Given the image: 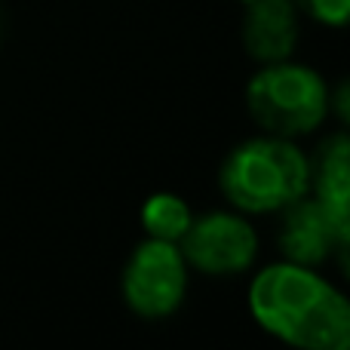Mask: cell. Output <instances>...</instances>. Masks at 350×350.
<instances>
[{
    "label": "cell",
    "instance_id": "5b68a950",
    "mask_svg": "<svg viewBox=\"0 0 350 350\" xmlns=\"http://www.w3.org/2000/svg\"><path fill=\"white\" fill-rule=\"evenodd\" d=\"M178 243L187 265L212 277L246 271L258 255V237L252 224L234 212H209L203 218H191Z\"/></svg>",
    "mask_w": 350,
    "mask_h": 350
},
{
    "label": "cell",
    "instance_id": "52a82bcc",
    "mask_svg": "<svg viewBox=\"0 0 350 350\" xmlns=\"http://www.w3.org/2000/svg\"><path fill=\"white\" fill-rule=\"evenodd\" d=\"M298 43L295 0H243V46L261 65L289 59Z\"/></svg>",
    "mask_w": 350,
    "mask_h": 350
},
{
    "label": "cell",
    "instance_id": "277c9868",
    "mask_svg": "<svg viewBox=\"0 0 350 350\" xmlns=\"http://www.w3.org/2000/svg\"><path fill=\"white\" fill-rule=\"evenodd\" d=\"M187 292V261L178 243L148 237L123 271V298L139 317H170Z\"/></svg>",
    "mask_w": 350,
    "mask_h": 350
},
{
    "label": "cell",
    "instance_id": "ba28073f",
    "mask_svg": "<svg viewBox=\"0 0 350 350\" xmlns=\"http://www.w3.org/2000/svg\"><path fill=\"white\" fill-rule=\"evenodd\" d=\"M314 200L323 206L338 234L350 240V145L345 135H332L310 166Z\"/></svg>",
    "mask_w": 350,
    "mask_h": 350
},
{
    "label": "cell",
    "instance_id": "9c48e42d",
    "mask_svg": "<svg viewBox=\"0 0 350 350\" xmlns=\"http://www.w3.org/2000/svg\"><path fill=\"white\" fill-rule=\"evenodd\" d=\"M142 228H145L148 237L154 240H170V243H178L185 237L187 224H191V209L181 197L175 193H154V197L145 200L142 206Z\"/></svg>",
    "mask_w": 350,
    "mask_h": 350
},
{
    "label": "cell",
    "instance_id": "6da1fadb",
    "mask_svg": "<svg viewBox=\"0 0 350 350\" xmlns=\"http://www.w3.org/2000/svg\"><path fill=\"white\" fill-rule=\"evenodd\" d=\"M249 310L273 338L301 350H347L350 304L314 267L280 261L249 286Z\"/></svg>",
    "mask_w": 350,
    "mask_h": 350
},
{
    "label": "cell",
    "instance_id": "3957f363",
    "mask_svg": "<svg viewBox=\"0 0 350 350\" xmlns=\"http://www.w3.org/2000/svg\"><path fill=\"white\" fill-rule=\"evenodd\" d=\"M246 105L252 120L265 133L298 139V135L314 133L326 120L332 98L314 68L280 59L267 62L249 80Z\"/></svg>",
    "mask_w": 350,
    "mask_h": 350
},
{
    "label": "cell",
    "instance_id": "8fae6325",
    "mask_svg": "<svg viewBox=\"0 0 350 350\" xmlns=\"http://www.w3.org/2000/svg\"><path fill=\"white\" fill-rule=\"evenodd\" d=\"M240 3H243V0H240Z\"/></svg>",
    "mask_w": 350,
    "mask_h": 350
},
{
    "label": "cell",
    "instance_id": "30bf717a",
    "mask_svg": "<svg viewBox=\"0 0 350 350\" xmlns=\"http://www.w3.org/2000/svg\"><path fill=\"white\" fill-rule=\"evenodd\" d=\"M295 6L317 22L332 25V28H341L350 16V0H295Z\"/></svg>",
    "mask_w": 350,
    "mask_h": 350
},
{
    "label": "cell",
    "instance_id": "7a4b0ae2",
    "mask_svg": "<svg viewBox=\"0 0 350 350\" xmlns=\"http://www.w3.org/2000/svg\"><path fill=\"white\" fill-rule=\"evenodd\" d=\"M221 191L240 212H280L310 191V160L298 151L295 139L258 135L228 154Z\"/></svg>",
    "mask_w": 350,
    "mask_h": 350
},
{
    "label": "cell",
    "instance_id": "8992f818",
    "mask_svg": "<svg viewBox=\"0 0 350 350\" xmlns=\"http://www.w3.org/2000/svg\"><path fill=\"white\" fill-rule=\"evenodd\" d=\"M283 212V230H280V249L286 261L317 267L332 252H345L347 243L332 224V218L323 212V206L314 197H298Z\"/></svg>",
    "mask_w": 350,
    "mask_h": 350
}]
</instances>
